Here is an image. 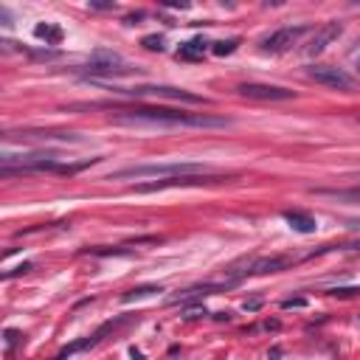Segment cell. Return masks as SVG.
<instances>
[{"label":"cell","instance_id":"6da1fadb","mask_svg":"<svg viewBox=\"0 0 360 360\" xmlns=\"http://www.w3.org/2000/svg\"><path fill=\"white\" fill-rule=\"evenodd\" d=\"M118 124H153V127H197V130H223L231 127V118L212 113H186L172 107H130L118 110Z\"/></svg>","mask_w":360,"mask_h":360},{"label":"cell","instance_id":"7a4b0ae2","mask_svg":"<svg viewBox=\"0 0 360 360\" xmlns=\"http://www.w3.org/2000/svg\"><path fill=\"white\" fill-rule=\"evenodd\" d=\"M197 175H212L205 164L197 161H169V164H141L115 172L113 177H155V180H169V177H197Z\"/></svg>","mask_w":360,"mask_h":360},{"label":"cell","instance_id":"3957f363","mask_svg":"<svg viewBox=\"0 0 360 360\" xmlns=\"http://www.w3.org/2000/svg\"><path fill=\"white\" fill-rule=\"evenodd\" d=\"M118 93H124V96H153V99H172V102H189V104H205L203 96L197 93H189V90L183 87H169V85H141V87H133V90H118Z\"/></svg>","mask_w":360,"mask_h":360},{"label":"cell","instance_id":"277c9868","mask_svg":"<svg viewBox=\"0 0 360 360\" xmlns=\"http://www.w3.org/2000/svg\"><path fill=\"white\" fill-rule=\"evenodd\" d=\"M310 32V25H284V28H276V32H270L267 37L259 40V51L265 54H284L290 51L298 40Z\"/></svg>","mask_w":360,"mask_h":360},{"label":"cell","instance_id":"5b68a950","mask_svg":"<svg viewBox=\"0 0 360 360\" xmlns=\"http://www.w3.org/2000/svg\"><path fill=\"white\" fill-rule=\"evenodd\" d=\"M307 76L313 79V82H318V85H324V87H333V90H355V76L352 74H346L344 68H335V65H313V68H307Z\"/></svg>","mask_w":360,"mask_h":360},{"label":"cell","instance_id":"8992f818","mask_svg":"<svg viewBox=\"0 0 360 360\" xmlns=\"http://www.w3.org/2000/svg\"><path fill=\"white\" fill-rule=\"evenodd\" d=\"M85 71L90 76H127V74H133V68L124 63V59L118 54H110V51L93 54V59L85 65Z\"/></svg>","mask_w":360,"mask_h":360},{"label":"cell","instance_id":"52a82bcc","mask_svg":"<svg viewBox=\"0 0 360 360\" xmlns=\"http://www.w3.org/2000/svg\"><path fill=\"white\" fill-rule=\"evenodd\" d=\"M239 96L245 99H256V102H287V99H295V90H287V87H279V85H265V82H245L239 85Z\"/></svg>","mask_w":360,"mask_h":360},{"label":"cell","instance_id":"ba28073f","mask_svg":"<svg viewBox=\"0 0 360 360\" xmlns=\"http://www.w3.org/2000/svg\"><path fill=\"white\" fill-rule=\"evenodd\" d=\"M223 175H197V177H169V180H149V183L135 186L138 194L161 192V189H177V186H203V183H220Z\"/></svg>","mask_w":360,"mask_h":360},{"label":"cell","instance_id":"9c48e42d","mask_svg":"<svg viewBox=\"0 0 360 360\" xmlns=\"http://www.w3.org/2000/svg\"><path fill=\"white\" fill-rule=\"evenodd\" d=\"M234 284H239V279H234V276H228V279H223V282H203V284H194V287L183 290L180 295H172V298H169V304H189V302H200V298L214 295V293H223V290H228V287H234Z\"/></svg>","mask_w":360,"mask_h":360},{"label":"cell","instance_id":"30bf717a","mask_svg":"<svg viewBox=\"0 0 360 360\" xmlns=\"http://www.w3.org/2000/svg\"><path fill=\"white\" fill-rule=\"evenodd\" d=\"M293 265V256H259L254 262L245 265V270L239 273H231L234 279H243V276H262V273H279V270L290 267Z\"/></svg>","mask_w":360,"mask_h":360},{"label":"cell","instance_id":"8fae6325","mask_svg":"<svg viewBox=\"0 0 360 360\" xmlns=\"http://www.w3.org/2000/svg\"><path fill=\"white\" fill-rule=\"evenodd\" d=\"M341 34H344V25H341V23H326V25H321L318 32L313 34V40L307 43L304 54H307V56H318V54H324V51L329 48V43L338 40Z\"/></svg>","mask_w":360,"mask_h":360},{"label":"cell","instance_id":"7c38bea8","mask_svg":"<svg viewBox=\"0 0 360 360\" xmlns=\"http://www.w3.org/2000/svg\"><path fill=\"white\" fill-rule=\"evenodd\" d=\"M284 220H287V225H290L293 231H298V234H315V228H318L315 217H310V214H304V212H284Z\"/></svg>","mask_w":360,"mask_h":360},{"label":"cell","instance_id":"4fadbf2b","mask_svg":"<svg viewBox=\"0 0 360 360\" xmlns=\"http://www.w3.org/2000/svg\"><path fill=\"white\" fill-rule=\"evenodd\" d=\"M208 45H212V43H205L203 37H194V40H189V43H183L177 48V59H200Z\"/></svg>","mask_w":360,"mask_h":360},{"label":"cell","instance_id":"5bb4252c","mask_svg":"<svg viewBox=\"0 0 360 360\" xmlns=\"http://www.w3.org/2000/svg\"><path fill=\"white\" fill-rule=\"evenodd\" d=\"M315 194L335 197V200H355V203H360V189H315Z\"/></svg>","mask_w":360,"mask_h":360},{"label":"cell","instance_id":"9a60e30c","mask_svg":"<svg viewBox=\"0 0 360 360\" xmlns=\"http://www.w3.org/2000/svg\"><path fill=\"white\" fill-rule=\"evenodd\" d=\"M34 34L40 37V40H45V43H51V45H56L59 40H63V32H59V28L56 25H51V23H40L37 28H34Z\"/></svg>","mask_w":360,"mask_h":360},{"label":"cell","instance_id":"2e32d148","mask_svg":"<svg viewBox=\"0 0 360 360\" xmlns=\"http://www.w3.org/2000/svg\"><path fill=\"white\" fill-rule=\"evenodd\" d=\"M153 293H161V284H144V287H135L124 295V302H135V298H146V295H153Z\"/></svg>","mask_w":360,"mask_h":360},{"label":"cell","instance_id":"e0dca14e","mask_svg":"<svg viewBox=\"0 0 360 360\" xmlns=\"http://www.w3.org/2000/svg\"><path fill=\"white\" fill-rule=\"evenodd\" d=\"M236 45H239V40H236V37H231V40L212 43V51H214L217 56H228V54H234V51H236Z\"/></svg>","mask_w":360,"mask_h":360},{"label":"cell","instance_id":"ac0fdd59","mask_svg":"<svg viewBox=\"0 0 360 360\" xmlns=\"http://www.w3.org/2000/svg\"><path fill=\"white\" fill-rule=\"evenodd\" d=\"M141 45L149 48V51H164V37L161 34H149V37L141 40Z\"/></svg>","mask_w":360,"mask_h":360},{"label":"cell","instance_id":"d6986e66","mask_svg":"<svg viewBox=\"0 0 360 360\" xmlns=\"http://www.w3.org/2000/svg\"><path fill=\"white\" fill-rule=\"evenodd\" d=\"M282 307H284V310H290V307H304V298H287Z\"/></svg>","mask_w":360,"mask_h":360},{"label":"cell","instance_id":"ffe728a7","mask_svg":"<svg viewBox=\"0 0 360 360\" xmlns=\"http://www.w3.org/2000/svg\"><path fill=\"white\" fill-rule=\"evenodd\" d=\"M355 68H357V71H360V48H357V51H355Z\"/></svg>","mask_w":360,"mask_h":360}]
</instances>
